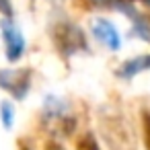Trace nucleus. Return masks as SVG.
Masks as SVG:
<instances>
[{"label": "nucleus", "mask_w": 150, "mask_h": 150, "mask_svg": "<svg viewBox=\"0 0 150 150\" xmlns=\"http://www.w3.org/2000/svg\"><path fill=\"white\" fill-rule=\"evenodd\" d=\"M52 39H54L56 47L60 50V54H64V56H72L76 52L88 50L84 33L76 25H72V23H60L54 29V37Z\"/></svg>", "instance_id": "1"}, {"label": "nucleus", "mask_w": 150, "mask_h": 150, "mask_svg": "<svg viewBox=\"0 0 150 150\" xmlns=\"http://www.w3.org/2000/svg\"><path fill=\"white\" fill-rule=\"evenodd\" d=\"M0 33H2L8 62H19L25 54V37H23L21 29L15 25L13 17H2V21H0Z\"/></svg>", "instance_id": "2"}, {"label": "nucleus", "mask_w": 150, "mask_h": 150, "mask_svg": "<svg viewBox=\"0 0 150 150\" xmlns=\"http://www.w3.org/2000/svg\"><path fill=\"white\" fill-rule=\"evenodd\" d=\"M0 88L8 91L15 99H25L31 88V70H0Z\"/></svg>", "instance_id": "3"}, {"label": "nucleus", "mask_w": 150, "mask_h": 150, "mask_svg": "<svg viewBox=\"0 0 150 150\" xmlns=\"http://www.w3.org/2000/svg\"><path fill=\"white\" fill-rule=\"evenodd\" d=\"M93 35L105 43L111 52H117L121 47V37H119V31L115 29V25L107 19H95L93 23Z\"/></svg>", "instance_id": "4"}, {"label": "nucleus", "mask_w": 150, "mask_h": 150, "mask_svg": "<svg viewBox=\"0 0 150 150\" xmlns=\"http://www.w3.org/2000/svg\"><path fill=\"white\" fill-rule=\"evenodd\" d=\"M150 70V54H144V56H136V58H129L125 60L119 68H117V76L119 78H134L142 72Z\"/></svg>", "instance_id": "5"}, {"label": "nucleus", "mask_w": 150, "mask_h": 150, "mask_svg": "<svg viewBox=\"0 0 150 150\" xmlns=\"http://www.w3.org/2000/svg\"><path fill=\"white\" fill-rule=\"evenodd\" d=\"M64 113H66V103L60 101L58 97L50 95L45 99V103H43V117H47V119H60V117H64Z\"/></svg>", "instance_id": "6"}, {"label": "nucleus", "mask_w": 150, "mask_h": 150, "mask_svg": "<svg viewBox=\"0 0 150 150\" xmlns=\"http://www.w3.org/2000/svg\"><path fill=\"white\" fill-rule=\"evenodd\" d=\"M132 33H134L136 37H140L142 41L150 43V21L136 15V17L132 19Z\"/></svg>", "instance_id": "7"}, {"label": "nucleus", "mask_w": 150, "mask_h": 150, "mask_svg": "<svg viewBox=\"0 0 150 150\" xmlns=\"http://www.w3.org/2000/svg\"><path fill=\"white\" fill-rule=\"evenodd\" d=\"M74 150H101V148H99L97 138L91 132H84V134H80L76 138V148Z\"/></svg>", "instance_id": "8"}, {"label": "nucleus", "mask_w": 150, "mask_h": 150, "mask_svg": "<svg viewBox=\"0 0 150 150\" xmlns=\"http://www.w3.org/2000/svg\"><path fill=\"white\" fill-rule=\"evenodd\" d=\"M0 119H2V125L6 129L13 127V119H15V107L11 101H2L0 103Z\"/></svg>", "instance_id": "9"}, {"label": "nucleus", "mask_w": 150, "mask_h": 150, "mask_svg": "<svg viewBox=\"0 0 150 150\" xmlns=\"http://www.w3.org/2000/svg\"><path fill=\"white\" fill-rule=\"evenodd\" d=\"M142 136L146 150H150V111H142Z\"/></svg>", "instance_id": "10"}, {"label": "nucleus", "mask_w": 150, "mask_h": 150, "mask_svg": "<svg viewBox=\"0 0 150 150\" xmlns=\"http://www.w3.org/2000/svg\"><path fill=\"white\" fill-rule=\"evenodd\" d=\"M0 15L2 17H13V2L11 0H0Z\"/></svg>", "instance_id": "11"}, {"label": "nucleus", "mask_w": 150, "mask_h": 150, "mask_svg": "<svg viewBox=\"0 0 150 150\" xmlns=\"http://www.w3.org/2000/svg\"><path fill=\"white\" fill-rule=\"evenodd\" d=\"M43 150H66L58 140H54V138H50V140H45V144H43Z\"/></svg>", "instance_id": "12"}, {"label": "nucleus", "mask_w": 150, "mask_h": 150, "mask_svg": "<svg viewBox=\"0 0 150 150\" xmlns=\"http://www.w3.org/2000/svg\"><path fill=\"white\" fill-rule=\"evenodd\" d=\"M19 150H31V148H29V146H21Z\"/></svg>", "instance_id": "13"}, {"label": "nucleus", "mask_w": 150, "mask_h": 150, "mask_svg": "<svg viewBox=\"0 0 150 150\" xmlns=\"http://www.w3.org/2000/svg\"><path fill=\"white\" fill-rule=\"evenodd\" d=\"M142 2H144L146 6H150V0H142Z\"/></svg>", "instance_id": "14"}]
</instances>
